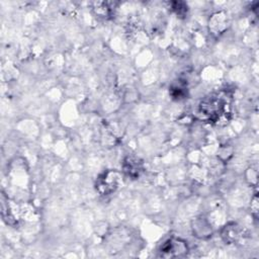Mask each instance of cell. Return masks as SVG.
Segmentation results:
<instances>
[{
    "mask_svg": "<svg viewBox=\"0 0 259 259\" xmlns=\"http://www.w3.org/2000/svg\"><path fill=\"white\" fill-rule=\"evenodd\" d=\"M123 171L125 174L132 178H137L140 176L141 172L143 171V164L140 159L128 156L123 161Z\"/></svg>",
    "mask_w": 259,
    "mask_h": 259,
    "instance_id": "obj_5",
    "label": "cell"
},
{
    "mask_svg": "<svg viewBox=\"0 0 259 259\" xmlns=\"http://www.w3.org/2000/svg\"><path fill=\"white\" fill-rule=\"evenodd\" d=\"M188 252L189 248L187 242L177 237L169 238L159 249L160 256L164 258H182L186 257Z\"/></svg>",
    "mask_w": 259,
    "mask_h": 259,
    "instance_id": "obj_2",
    "label": "cell"
},
{
    "mask_svg": "<svg viewBox=\"0 0 259 259\" xmlns=\"http://www.w3.org/2000/svg\"><path fill=\"white\" fill-rule=\"evenodd\" d=\"M243 235V229L236 223L228 224L222 230V238L227 244H235L242 239Z\"/></svg>",
    "mask_w": 259,
    "mask_h": 259,
    "instance_id": "obj_4",
    "label": "cell"
},
{
    "mask_svg": "<svg viewBox=\"0 0 259 259\" xmlns=\"http://www.w3.org/2000/svg\"><path fill=\"white\" fill-rule=\"evenodd\" d=\"M170 94L174 99H177V100L184 98L187 95L186 84L183 83L181 80H179L177 84H173L170 87Z\"/></svg>",
    "mask_w": 259,
    "mask_h": 259,
    "instance_id": "obj_6",
    "label": "cell"
},
{
    "mask_svg": "<svg viewBox=\"0 0 259 259\" xmlns=\"http://www.w3.org/2000/svg\"><path fill=\"white\" fill-rule=\"evenodd\" d=\"M229 107L230 104L226 95L211 94L201 100L198 106V113L202 119L219 124L229 119Z\"/></svg>",
    "mask_w": 259,
    "mask_h": 259,
    "instance_id": "obj_1",
    "label": "cell"
},
{
    "mask_svg": "<svg viewBox=\"0 0 259 259\" xmlns=\"http://www.w3.org/2000/svg\"><path fill=\"white\" fill-rule=\"evenodd\" d=\"M120 175L117 171L107 170L101 173L95 182L96 190L101 195H109L113 193L119 185Z\"/></svg>",
    "mask_w": 259,
    "mask_h": 259,
    "instance_id": "obj_3",
    "label": "cell"
}]
</instances>
